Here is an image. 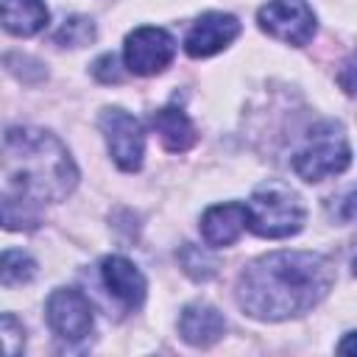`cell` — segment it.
I'll list each match as a JSON object with an SVG mask.
<instances>
[{
    "label": "cell",
    "mask_w": 357,
    "mask_h": 357,
    "mask_svg": "<svg viewBox=\"0 0 357 357\" xmlns=\"http://www.w3.org/2000/svg\"><path fill=\"white\" fill-rule=\"evenodd\" d=\"M335 268L312 251H273L237 279V304L259 321H284L312 310L332 287Z\"/></svg>",
    "instance_id": "1"
},
{
    "label": "cell",
    "mask_w": 357,
    "mask_h": 357,
    "mask_svg": "<svg viewBox=\"0 0 357 357\" xmlns=\"http://www.w3.org/2000/svg\"><path fill=\"white\" fill-rule=\"evenodd\" d=\"M0 170L31 201H64L75 184L78 170L70 151L45 128H11L0 145Z\"/></svg>",
    "instance_id": "2"
},
{
    "label": "cell",
    "mask_w": 357,
    "mask_h": 357,
    "mask_svg": "<svg viewBox=\"0 0 357 357\" xmlns=\"http://www.w3.org/2000/svg\"><path fill=\"white\" fill-rule=\"evenodd\" d=\"M248 212V229L259 237H271V240H282L290 237L296 231H301L304 226V206L301 198L296 195V190H290L282 181H268L259 184L245 206Z\"/></svg>",
    "instance_id": "3"
},
{
    "label": "cell",
    "mask_w": 357,
    "mask_h": 357,
    "mask_svg": "<svg viewBox=\"0 0 357 357\" xmlns=\"http://www.w3.org/2000/svg\"><path fill=\"white\" fill-rule=\"evenodd\" d=\"M351 162V145L337 123H321L310 131L304 148L293 156V170L304 181H321L326 176L343 173Z\"/></svg>",
    "instance_id": "4"
},
{
    "label": "cell",
    "mask_w": 357,
    "mask_h": 357,
    "mask_svg": "<svg viewBox=\"0 0 357 357\" xmlns=\"http://www.w3.org/2000/svg\"><path fill=\"white\" fill-rule=\"evenodd\" d=\"M45 315H47V324H50L53 335L59 340H67V343L84 340L92 332V326H95L92 304L75 287H59V290H53L47 296Z\"/></svg>",
    "instance_id": "5"
},
{
    "label": "cell",
    "mask_w": 357,
    "mask_h": 357,
    "mask_svg": "<svg viewBox=\"0 0 357 357\" xmlns=\"http://www.w3.org/2000/svg\"><path fill=\"white\" fill-rule=\"evenodd\" d=\"M257 20L265 33L287 45H307L315 33V14L307 0H268Z\"/></svg>",
    "instance_id": "6"
},
{
    "label": "cell",
    "mask_w": 357,
    "mask_h": 357,
    "mask_svg": "<svg viewBox=\"0 0 357 357\" xmlns=\"http://www.w3.org/2000/svg\"><path fill=\"white\" fill-rule=\"evenodd\" d=\"M100 131L106 137L109 153L117 162L120 170L134 173L142 167V153H145V134L137 117H131L123 109H106L100 114Z\"/></svg>",
    "instance_id": "7"
},
{
    "label": "cell",
    "mask_w": 357,
    "mask_h": 357,
    "mask_svg": "<svg viewBox=\"0 0 357 357\" xmlns=\"http://www.w3.org/2000/svg\"><path fill=\"white\" fill-rule=\"evenodd\" d=\"M176 56V42L167 31L162 28H137L126 36V45H123V59H126V67L134 73V75H156L162 73Z\"/></svg>",
    "instance_id": "8"
},
{
    "label": "cell",
    "mask_w": 357,
    "mask_h": 357,
    "mask_svg": "<svg viewBox=\"0 0 357 357\" xmlns=\"http://www.w3.org/2000/svg\"><path fill=\"white\" fill-rule=\"evenodd\" d=\"M240 33V22L237 17L226 14V11H209L201 14L195 20V25L190 28L187 39H184V50L192 59H206L215 56L218 50H223L226 45H231Z\"/></svg>",
    "instance_id": "9"
},
{
    "label": "cell",
    "mask_w": 357,
    "mask_h": 357,
    "mask_svg": "<svg viewBox=\"0 0 357 357\" xmlns=\"http://www.w3.org/2000/svg\"><path fill=\"white\" fill-rule=\"evenodd\" d=\"M100 282L126 310H137L145 301V290H148L145 276L126 257H117V254L103 257L100 259Z\"/></svg>",
    "instance_id": "10"
},
{
    "label": "cell",
    "mask_w": 357,
    "mask_h": 357,
    "mask_svg": "<svg viewBox=\"0 0 357 357\" xmlns=\"http://www.w3.org/2000/svg\"><path fill=\"white\" fill-rule=\"evenodd\" d=\"M178 332L190 346H212V343H218L223 337L226 321L212 304L195 301V304H187L181 310Z\"/></svg>",
    "instance_id": "11"
},
{
    "label": "cell",
    "mask_w": 357,
    "mask_h": 357,
    "mask_svg": "<svg viewBox=\"0 0 357 357\" xmlns=\"http://www.w3.org/2000/svg\"><path fill=\"white\" fill-rule=\"evenodd\" d=\"M248 223V212L243 204H218L209 206L201 218V234L209 245H231Z\"/></svg>",
    "instance_id": "12"
},
{
    "label": "cell",
    "mask_w": 357,
    "mask_h": 357,
    "mask_svg": "<svg viewBox=\"0 0 357 357\" xmlns=\"http://www.w3.org/2000/svg\"><path fill=\"white\" fill-rule=\"evenodd\" d=\"M45 0H0V25L14 36H33L47 25Z\"/></svg>",
    "instance_id": "13"
},
{
    "label": "cell",
    "mask_w": 357,
    "mask_h": 357,
    "mask_svg": "<svg viewBox=\"0 0 357 357\" xmlns=\"http://www.w3.org/2000/svg\"><path fill=\"white\" fill-rule=\"evenodd\" d=\"M151 126H153V131L159 134L162 145H165L170 153H184V151L192 148L195 139H198L195 126H192L190 117H187L181 109H176V106L159 109V112L151 117Z\"/></svg>",
    "instance_id": "14"
},
{
    "label": "cell",
    "mask_w": 357,
    "mask_h": 357,
    "mask_svg": "<svg viewBox=\"0 0 357 357\" xmlns=\"http://www.w3.org/2000/svg\"><path fill=\"white\" fill-rule=\"evenodd\" d=\"M36 201L25 195H0V226L11 231H31L39 226Z\"/></svg>",
    "instance_id": "15"
},
{
    "label": "cell",
    "mask_w": 357,
    "mask_h": 357,
    "mask_svg": "<svg viewBox=\"0 0 357 357\" xmlns=\"http://www.w3.org/2000/svg\"><path fill=\"white\" fill-rule=\"evenodd\" d=\"M33 276H36V262L25 251L11 248V251H3L0 254V284H6V287H22Z\"/></svg>",
    "instance_id": "16"
},
{
    "label": "cell",
    "mask_w": 357,
    "mask_h": 357,
    "mask_svg": "<svg viewBox=\"0 0 357 357\" xmlns=\"http://www.w3.org/2000/svg\"><path fill=\"white\" fill-rule=\"evenodd\" d=\"M92 39H95V25L86 17H70L53 33V42L56 45H64V47H81V45H89Z\"/></svg>",
    "instance_id": "17"
},
{
    "label": "cell",
    "mask_w": 357,
    "mask_h": 357,
    "mask_svg": "<svg viewBox=\"0 0 357 357\" xmlns=\"http://www.w3.org/2000/svg\"><path fill=\"white\" fill-rule=\"evenodd\" d=\"M178 259H181L184 271H187L192 279H209V276L218 271V262H215L206 251H201L198 245H192V243H184V248L178 251Z\"/></svg>",
    "instance_id": "18"
},
{
    "label": "cell",
    "mask_w": 357,
    "mask_h": 357,
    "mask_svg": "<svg viewBox=\"0 0 357 357\" xmlns=\"http://www.w3.org/2000/svg\"><path fill=\"white\" fill-rule=\"evenodd\" d=\"M25 346V329L14 315H0V354H20Z\"/></svg>",
    "instance_id": "19"
},
{
    "label": "cell",
    "mask_w": 357,
    "mask_h": 357,
    "mask_svg": "<svg viewBox=\"0 0 357 357\" xmlns=\"http://www.w3.org/2000/svg\"><path fill=\"white\" fill-rule=\"evenodd\" d=\"M92 73H95V78L103 81V84H117V81H123V73H120V64H117V56H114V53L100 56V59L92 64Z\"/></svg>",
    "instance_id": "20"
}]
</instances>
